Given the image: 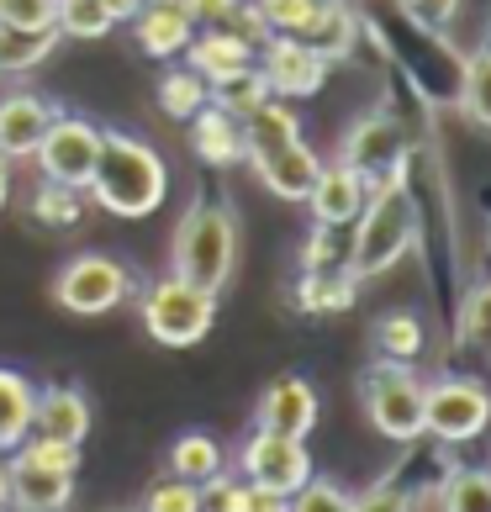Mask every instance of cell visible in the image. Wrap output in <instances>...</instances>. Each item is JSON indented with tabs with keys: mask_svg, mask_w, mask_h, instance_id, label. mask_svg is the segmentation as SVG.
Masks as SVG:
<instances>
[{
	"mask_svg": "<svg viewBox=\"0 0 491 512\" xmlns=\"http://www.w3.org/2000/svg\"><path fill=\"white\" fill-rule=\"evenodd\" d=\"M90 196L111 217H154L159 201L169 196V169L154 154V143L132 138V132H101Z\"/></svg>",
	"mask_w": 491,
	"mask_h": 512,
	"instance_id": "cell-1",
	"label": "cell"
},
{
	"mask_svg": "<svg viewBox=\"0 0 491 512\" xmlns=\"http://www.w3.org/2000/svg\"><path fill=\"white\" fill-rule=\"evenodd\" d=\"M402 169H391L386 180H375L365 212L354 217V238H349V254H344L354 280L386 275L391 264H402V254L418 243V206L402 191Z\"/></svg>",
	"mask_w": 491,
	"mask_h": 512,
	"instance_id": "cell-2",
	"label": "cell"
},
{
	"mask_svg": "<svg viewBox=\"0 0 491 512\" xmlns=\"http://www.w3.org/2000/svg\"><path fill=\"white\" fill-rule=\"evenodd\" d=\"M238 264V217L228 201L201 196L175 227V249H169V275L191 280V286L222 296Z\"/></svg>",
	"mask_w": 491,
	"mask_h": 512,
	"instance_id": "cell-3",
	"label": "cell"
},
{
	"mask_svg": "<svg viewBox=\"0 0 491 512\" xmlns=\"http://www.w3.org/2000/svg\"><path fill=\"white\" fill-rule=\"evenodd\" d=\"M217 322V296L180 275H164L143 291V328L164 349H196Z\"/></svg>",
	"mask_w": 491,
	"mask_h": 512,
	"instance_id": "cell-4",
	"label": "cell"
},
{
	"mask_svg": "<svg viewBox=\"0 0 491 512\" xmlns=\"http://www.w3.org/2000/svg\"><path fill=\"white\" fill-rule=\"evenodd\" d=\"M365 412L381 439L418 444L423 439V381L402 359H375L365 370Z\"/></svg>",
	"mask_w": 491,
	"mask_h": 512,
	"instance_id": "cell-5",
	"label": "cell"
},
{
	"mask_svg": "<svg viewBox=\"0 0 491 512\" xmlns=\"http://www.w3.org/2000/svg\"><path fill=\"white\" fill-rule=\"evenodd\" d=\"M491 428V391L476 375H444L423 386V439L439 444H476Z\"/></svg>",
	"mask_w": 491,
	"mask_h": 512,
	"instance_id": "cell-6",
	"label": "cell"
},
{
	"mask_svg": "<svg viewBox=\"0 0 491 512\" xmlns=\"http://www.w3.org/2000/svg\"><path fill=\"white\" fill-rule=\"evenodd\" d=\"M127 291H132V275H127V264L111 259V254H74L59 270V280H53V301L74 317L117 312L127 301Z\"/></svg>",
	"mask_w": 491,
	"mask_h": 512,
	"instance_id": "cell-7",
	"label": "cell"
},
{
	"mask_svg": "<svg viewBox=\"0 0 491 512\" xmlns=\"http://www.w3.org/2000/svg\"><path fill=\"white\" fill-rule=\"evenodd\" d=\"M32 159L43 169V180L64 185V191H90V175L101 159V127L85 117H53Z\"/></svg>",
	"mask_w": 491,
	"mask_h": 512,
	"instance_id": "cell-8",
	"label": "cell"
},
{
	"mask_svg": "<svg viewBox=\"0 0 491 512\" xmlns=\"http://www.w3.org/2000/svg\"><path fill=\"white\" fill-rule=\"evenodd\" d=\"M307 476H312L307 439L254 428L249 439L238 444V481H254V486H270V491H286V497H291Z\"/></svg>",
	"mask_w": 491,
	"mask_h": 512,
	"instance_id": "cell-9",
	"label": "cell"
},
{
	"mask_svg": "<svg viewBox=\"0 0 491 512\" xmlns=\"http://www.w3.org/2000/svg\"><path fill=\"white\" fill-rule=\"evenodd\" d=\"M254 64H259L275 101H307L328 85V59H317V53L291 32H275L270 43L254 53Z\"/></svg>",
	"mask_w": 491,
	"mask_h": 512,
	"instance_id": "cell-10",
	"label": "cell"
},
{
	"mask_svg": "<svg viewBox=\"0 0 491 512\" xmlns=\"http://www.w3.org/2000/svg\"><path fill=\"white\" fill-rule=\"evenodd\" d=\"M338 164L360 169L370 185L386 180L391 169L407 164V132H402V122L386 117V111H370V117H360V122L344 132V143H338Z\"/></svg>",
	"mask_w": 491,
	"mask_h": 512,
	"instance_id": "cell-11",
	"label": "cell"
},
{
	"mask_svg": "<svg viewBox=\"0 0 491 512\" xmlns=\"http://www.w3.org/2000/svg\"><path fill=\"white\" fill-rule=\"evenodd\" d=\"M365 201H370V180L360 175V169H349V164H323L317 180H312V191H307L312 222L338 227V233L354 227V217L365 212Z\"/></svg>",
	"mask_w": 491,
	"mask_h": 512,
	"instance_id": "cell-12",
	"label": "cell"
},
{
	"mask_svg": "<svg viewBox=\"0 0 491 512\" xmlns=\"http://www.w3.org/2000/svg\"><path fill=\"white\" fill-rule=\"evenodd\" d=\"M254 428H270V433H291V439H307V433L317 428V391H312V381H301V375H280V381L259 396Z\"/></svg>",
	"mask_w": 491,
	"mask_h": 512,
	"instance_id": "cell-13",
	"label": "cell"
},
{
	"mask_svg": "<svg viewBox=\"0 0 491 512\" xmlns=\"http://www.w3.org/2000/svg\"><path fill=\"white\" fill-rule=\"evenodd\" d=\"M53 117H59V111L37 96V90H11V96H0V159H32Z\"/></svg>",
	"mask_w": 491,
	"mask_h": 512,
	"instance_id": "cell-14",
	"label": "cell"
},
{
	"mask_svg": "<svg viewBox=\"0 0 491 512\" xmlns=\"http://www.w3.org/2000/svg\"><path fill=\"white\" fill-rule=\"evenodd\" d=\"M132 27H138V48L148 59H180L185 43L196 37V22L185 11V0H143Z\"/></svg>",
	"mask_w": 491,
	"mask_h": 512,
	"instance_id": "cell-15",
	"label": "cell"
},
{
	"mask_svg": "<svg viewBox=\"0 0 491 512\" xmlns=\"http://www.w3.org/2000/svg\"><path fill=\"white\" fill-rule=\"evenodd\" d=\"M6 470H11V507L16 512H69L74 476L48 470V465H32V460H22V454H11Z\"/></svg>",
	"mask_w": 491,
	"mask_h": 512,
	"instance_id": "cell-16",
	"label": "cell"
},
{
	"mask_svg": "<svg viewBox=\"0 0 491 512\" xmlns=\"http://www.w3.org/2000/svg\"><path fill=\"white\" fill-rule=\"evenodd\" d=\"M32 433L37 439H59V444H85L90 433V402L74 386H43L32 402Z\"/></svg>",
	"mask_w": 491,
	"mask_h": 512,
	"instance_id": "cell-17",
	"label": "cell"
},
{
	"mask_svg": "<svg viewBox=\"0 0 491 512\" xmlns=\"http://www.w3.org/2000/svg\"><path fill=\"white\" fill-rule=\"evenodd\" d=\"M317 169H323V159L312 154V143H307V138H296V143L280 148V154H270L264 164H254V175H259L264 191L280 196V201H307L312 180H317Z\"/></svg>",
	"mask_w": 491,
	"mask_h": 512,
	"instance_id": "cell-18",
	"label": "cell"
},
{
	"mask_svg": "<svg viewBox=\"0 0 491 512\" xmlns=\"http://www.w3.org/2000/svg\"><path fill=\"white\" fill-rule=\"evenodd\" d=\"M291 37H301L317 59L338 64V59H349V53H354V43H360V16H354L349 0H323V6L312 11V22L301 32H291Z\"/></svg>",
	"mask_w": 491,
	"mask_h": 512,
	"instance_id": "cell-19",
	"label": "cell"
},
{
	"mask_svg": "<svg viewBox=\"0 0 491 512\" xmlns=\"http://www.w3.org/2000/svg\"><path fill=\"white\" fill-rule=\"evenodd\" d=\"M301 138V117L291 111V101H264L259 111H249L243 117V159L249 164H264L270 154H280L286 143Z\"/></svg>",
	"mask_w": 491,
	"mask_h": 512,
	"instance_id": "cell-20",
	"label": "cell"
},
{
	"mask_svg": "<svg viewBox=\"0 0 491 512\" xmlns=\"http://www.w3.org/2000/svg\"><path fill=\"white\" fill-rule=\"evenodd\" d=\"M191 148H196V159H201V164L228 169V164L243 159V122L228 117L222 106L206 101L196 117H191Z\"/></svg>",
	"mask_w": 491,
	"mask_h": 512,
	"instance_id": "cell-21",
	"label": "cell"
},
{
	"mask_svg": "<svg viewBox=\"0 0 491 512\" xmlns=\"http://www.w3.org/2000/svg\"><path fill=\"white\" fill-rule=\"evenodd\" d=\"M185 64L212 85V80H222V74H233V69H249L254 48L243 43V37H233L228 27H201L191 43H185Z\"/></svg>",
	"mask_w": 491,
	"mask_h": 512,
	"instance_id": "cell-22",
	"label": "cell"
},
{
	"mask_svg": "<svg viewBox=\"0 0 491 512\" xmlns=\"http://www.w3.org/2000/svg\"><path fill=\"white\" fill-rule=\"evenodd\" d=\"M32 402L37 386L16 370H0V454H11L32 433Z\"/></svg>",
	"mask_w": 491,
	"mask_h": 512,
	"instance_id": "cell-23",
	"label": "cell"
},
{
	"mask_svg": "<svg viewBox=\"0 0 491 512\" xmlns=\"http://www.w3.org/2000/svg\"><path fill=\"white\" fill-rule=\"evenodd\" d=\"M354 296H360V280L349 275V264H333V270H307L296 291L301 312H349Z\"/></svg>",
	"mask_w": 491,
	"mask_h": 512,
	"instance_id": "cell-24",
	"label": "cell"
},
{
	"mask_svg": "<svg viewBox=\"0 0 491 512\" xmlns=\"http://www.w3.org/2000/svg\"><path fill=\"white\" fill-rule=\"evenodd\" d=\"M217 470H228V454H222V444L212 439V433H180L175 449H169V476H180V481H212Z\"/></svg>",
	"mask_w": 491,
	"mask_h": 512,
	"instance_id": "cell-25",
	"label": "cell"
},
{
	"mask_svg": "<svg viewBox=\"0 0 491 512\" xmlns=\"http://www.w3.org/2000/svg\"><path fill=\"white\" fill-rule=\"evenodd\" d=\"M264 101H270V85H264V74L259 64L249 69H233V74H222V80H212V106H222L228 117H249V111H259Z\"/></svg>",
	"mask_w": 491,
	"mask_h": 512,
	"instance_id": "cell-26",
	"label": "cell"
},
{
	"mask_svg": "<svg viewBox=\"0 0 491 512\" xmlns=\"http://www.w3.org/2000/svg\"><path fill=\"white\" fill-rule=\"evenodd\" d=\"M59 43V32H27V27H6L0 22V74H27L37 69Z\"/></svg>",
	"mask_w": 491,
	"mask_h": 512,
	"instance_id": "cell-27",
	"label": "cell"
},
{
	"mask_svg": "<svg viewBox=\"0 0 491 512\" xmlns=\"http://www.w3.org/2000/svg\"><path fill=\"white\" fill-rule=\"evenodd\" d=\"M206 101H212V85H206L191 64L169 69L159 80V111H164V117H175V122H191Z\"/></svg>",
	"mask_w": 491,
	"mask_h": 512,
	"instance_id": "cell-28",
	"label": "cell"
},
{
	"mask_svg": "<svg viewBox=\"0 0 491 512\" xmlns=\"http://www.w3.org/2000/svg\"><path fill=\"white\" fill-rule=\"evenodd\" d=\"M423 322L412 312H391L375 322V349H381V359H402V365H412V359L423 354Z\"/></svg>",
	"mask_w": 491,
	"mask_h": 512,
	"instance_id": "cell-29",
	"label": "cell"
},
{
	"mask_svg": "<svg viewBox=\"0 0 491 512\" xmlns=\"http://www.w3.org/2000/svg\"><path fill=\"white\" fill-rule=\"evenodd\" d=\"M460 111L476 127H491V48H481L476 59H465L460 69Z\"/></svg>",
	"mask_w": 491,
	"mask_h": 512,
	"instance_id": "cell-30",
	"label": "cell"
},
{
	"mask_svg": "<svg viewBox=\"0 0 491 512\" xmlns=\"http://www.w3.org/2000/svg\"><path fill=\"white\" fill-rule=\"evenodd\" d=\"M53 27H59V37H80V43H90V37H106L117 22L106 16L101 0H59Z\"/></svg>",
	"mask_w": 491,
	"mask_h": 512,
	"instance_id": "cell-31",
	"label": "cell"
},
{
	"mask_svg": "<svg viewBox=\"0 0 491 512\" xmlns=\"http://www.w3.org/2000/svg\"><path fill=\"white\" fill-rule=\"evenodd\" d=\"M444 512H491V470H455L444 481Z\"/></svg>",
	"mask_w": 491,
	"mask_h": 512,
	"instance_id": "cell-32",
	"label": "cell"
},
{
	"mask_svg": "<svg viewBox=\"0 0 491 512\" xmlns=\"http://www.w3.org/2000/svg\"><path fill=\"white\" fill-rule=\"evenodd\" d=\"M11 454H22V460H32V465H48V470H64V476H74V470H80V444L37 439V433H27V439L16 444Z\"/></svg>",
	"mask_w": 491,
	"mask_h": 512,
	"instance_id": "cell-33",
	"label": "cell"
},
{
	"mask_svg": "<svg viewBox=\"0 0 491 512\" xmlns=\"http://www.w3.org/2000/svg\"><path fill=\"white\" fill-rule=\"evenodd\" d=\"M460 344L491 354V296H486V286L470 291L465 307H460Z\"/></svg>",
	"mask_w": 491,
	"mask_h": 512,
	"instance_id": "cell-34",
	"label": "cell"
},
{
	"mask_svg": "<svg viewBox=\"0 0 491 512\" xmlns=\"http://www.w3.org/2000/svg\"><path fill=\"white\" fill-rule=\"evenodd\" d=\"M143 512H201V486L180 481V476H164V481L148 486Z\"/></svg>",
	"mask_w": 491,
	"mask_h": 512,
	"instance_id": "cell-35",
	"label": "cell"
},
{
	"mask_svg": "<svg viewBox=\"0 0 491 512\" xmlns=\"http://www.w3.org/2000/svg\"><path fill=\"white\" fill-rule=\"evenodd\" d=\"M74 196H80V191H64V185L43 180V185H37V196H32V217L37 222H53V227L80 222V201H74Z\"/></svg>",
	"mask_w": 491,
	"mask_h": 512,
	"instance_id": "cell-36",
	"label": "cell"
},
{
	"mask_svg": "<svg viewBox=\"0 0 491 512\" xmlns=\"http://www.w3.org/2000/svg\"><path fill=\"white\" fill-rule=\"evenodd\" d=\"M291 512H349V491L338 481H317L307 476L291 491Z\"/></svg>",
	"mask_w": 491,
	"mask_h": 512,
	"instance_id": "cell-37",
	"label": "cell"
},
{
	"mask_svg": "<svg viewBox=\"0 0 491 512\" xmlns=\"http://www.w3.org/2000/svg\"><path fill=\"white\" fill-rule=\"evenodd\" d=\"M59 0H0V22L6 27H27V32H48ZM59 32V27H53Z\"/></svg>",
	"mask_w": 491,
	"mask_h": 512,
	"instance_id": "cell-38",
	"label": "cell"
},
{
	"mask_svg": "<svg viewBox=\"0 0 491 512\" xmlns=\"http://www.w3.org/2000/svg\"><path fill=\"white\" fill-rule=\"evenodd\" d=\"M254 6H259L264 22H270V32H301L323 0H254Z\"/></svg>",
	"mask_w": 491,
	"mask_h": 512,
	"instance_id": "cell-39",
	"label": "cell"
},
{
	"mask_svg": "<svg viewBox=\"0 0 491 512\" xmlns=\"http://www.w3.org/2000/svg\"><path fill=\"white\" fill-rule=\"evenodd\" d=\"M344 254H349V243H338V227L317 222L307 249H301V270H333V264H344Z\"/></svg>",
	"mask_w": 491,
	"mask_h": 512,
	"instance_id": "cell-40",
	"label": "cell"
},
{
	"mask_svg": "<svg viewBox=\"0 0 491 512\" xmlns=\"http://www.w3.org/2000/svg\"><path fill=\"white\" fill-rule=\"evenodd\" d=\"M222 27H228L233 37H243V43H249L254 53L264 48V43H270V22H264V16H259V6H254V0H238V6L228 11V22H222Z\"/></svg>",
	"mask_w": 491,
	"mask_h": 512,
	"instance_id": "cell-41",
	"label": "cell"
},
{
	"mask_svg": "<svg viewBox=\"0 0 491 512\" xmlns=\"http://www.w3.org/2000/svg\"><path fill=\"white\" fill-rule=\"evenodd\" d=\"M349 512H412V491L381 481V486L360 491V497H349Z\"/></svg>",
	"mask_w": 491,
	"mask_h": 512,
	"instance_id": "cell-42",
	"label": "cell"
},
{
	"mask_svg": "<svg viewBox=\"0 0 491 512\" xmlns=\"http://www.w3.org/2000/svg\"><path fill=\"white\" fill-rule=\"evenodd\" d=\"M238 476L228 470H217L212 481H201V512H238Z\"/></svg>",
	"mask_w": 491,
	"mask_h": 512,
	"instance_id": "cell-43",
	"label": "cell"
},
{
	"mask_svg": "<svg viewBox=\"0 0 491 512\" xmlns=\"http://www.w3.org/2000/svg\"><path fill=\"white\" fill-rule=\"evenodd\" d=\"M402 6L412 11V22L433 32V27H449V22H455L465 0H402Z\"/></svg>",
	"mask_w": 491,
	"mask_h": 512,
	"instance_id": "cell-44",
	"label": "cell"
},
{
	"mask_svg": "<svg viewBox=\"0 0 491 512\" xmlns=\"http://www.w3.org/2000/svg\"><path fill=\"white\" fill-rule=\"evenodd\" d=\"M238 512H291V497H286V491H270V486L243 481V486H238Z\"/></svg>",
	"mask_w": 491,
	"mask_h": 512,
	"instance_id": "cell-45",
	"label": "cell"
},
{
	"mask_svg": "<svg viewBox=\"0 0 491 512\" xmlns=\"http://www.w3.org/2000/svg\"><path fill=\"white\" fill-rule=\"evenodd\" d=\"M233 6H238V0H185V11H191L196 32H201V27H222Z\"/></svg>",
	"mask_w": 491,
	"mask_h": 512,
	"instance_id": "cell-46",
	"label": "cell"
},
{
	"mask_svg": "<svg viewBox=\"0 0 491 512\" xmlns=\"http://www.w3.org/2000/svg\"><path fill=\"white\" fill-rule=\"evenodd\" d=\"M101 6H106L111 22H132V16L143 11V0H101Z\"/></svg>",
	"mask_w": 491,
	"mask_h": 512,
	"instance_id": "cell-47",
	"label": "cell"
},
{
	"mask_svg": "<svg viewBox=\"0 0 491 512\" xmlns=\"http://www.w3.org/2000/svg\"><path fill=\"white\" fill-rule=\"evenodd\" d=\"M6 196H11V159H0V206H6Z\"/></svg>",
	"mask_w": 491,
	"mask_h": 512,
	"instance_id": "cell-48",
	"label": "cell"
},
{
	"mask_svg": "<svg viewBox=\"0 0 491 512\" xmlns=\"http://www.w3.org/2000/svg\"><path fill=\"white\" fill-rule=\"evenodd\" d=\"M486 296H491V286H486Z\"/></svg>",
	"mask_w": 491,
	"mask_h": 512,
	"instance_id": "cell-49",
	"label": "cell"
}]
</instances>
